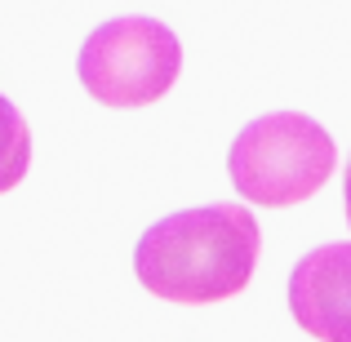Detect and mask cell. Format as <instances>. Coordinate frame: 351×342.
Instances as JSON below:
<instances>
[{
    "label": "cell",
    "instance_id": "obj_1",
    "mask_svg": "<svg viewBox=\"0 0 351 342\" xmlns=\"http://www.w3.org/2000/svg\"><path fill=\"white\" fill-rule=\"evenodd\" d=\"M263 231L240 200L182 209L143 231L134 249V271L147 293L182 307L236 298L258 267Z\"/></svg>",
    "mask_w": 351,
    "mask_h": 342
},
{
    "label": "cell",
    "instance_id": "obj_2",
    "mask_svg": "<svg viewBox=\"0 0 351 342\" xmlns=\"http://www.w3.org/2000/svg\"><path fill=\"white\" fill-rule=\"evenodd\" d=\"M338 147L302 112H271L249 120L227 151V173L240 200L267 209H289L311 200L329 182Z\"/></svg>",
    "mask_w": 351,
    "mask_h": 342
},
{
    "label": "cell",
    "instance_id": "obj_3",
    "mask_svg": "<svg viewBox=\"0 0 351 342\" xmlns=\"http://www.w3.org/2000/svg\"><path fill=\"white\" fill-rule=\"evenodd\" d=\"M182 71V45L165 23L143 14L112 18L80 45L76 76L85 94L103 107H152L173 89Z\"/></svg>",
    "mask_w": 351,
    "mask_h": 342
},
{
    "label": "cell",
    "instance_id": "obj_4",
    "mask_svg": "<svg viewBox=\"0 0 351 342\" xmlns=\"http://www.w3.org/2000/svg\"><path fill=\"white\" fill-rule=\"evenodd\" d=\"M289 311L302 334L320 342H351V245L311 249L289 271Z\"/></svg>",
    "mask_w": 351,
    "mask_h": 342
},
{
    "label": "cell",
    "instance_id": "obj_5",
    "mask_svg": "<svg viewBox=\"0 0 351 342\" xmlns=\"http://www.w3.org/2000/svg\"><path fill=\"white\" fill-rule=\"evenodd\" d=\"M32 169V129L23 112L0 94V196L14 191Z\"/></svg>",
    "mask_w": 351,
    "mask_h": 342
},
{
    "label": "cell",
    "instance_id": "obj_6",
    "mask_svg": "<svg viewBox=\"0 0 351 342\" xmlns=\"http://www.w3.org/2000/svg\"><path fill=\"white\" fill-rule=\"evenodd\" d=\"M343 209H347V227H351V156H347V178H343Z\"/></svg>",
    "mask_w": 351,
    "mask_h": 342
}]
</instances>
